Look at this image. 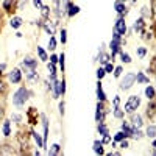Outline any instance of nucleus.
<instances>
[{
    "label": "nucleus",
    "instance_id": "nucleus-14",
    "mask_svg": "<svg viewBox=\"0 0 156 156\" xmlns=\"http://www.w3.org/2000/svg\"><path fill=\"white\" fill-rule=\"evenodd\" d=\"M147 136L148 137H155L156 136V125H150L147 128Z\"/></svg>",
    "mask_w": 156,
    "mask_h": 156
},
{
    "label": "nucleus",
    "instance_id": "nucleus-44",
    "mask_svg": "<svg viewBox=\"0 0 156 156\" xmlns=\"http://www.w3.org/2000/svg\"><path fill=\"white\" fill-rule=\"evenodd\" d=\"M13 119H14L16 122H19V120H20V116H17V114H14V116H13Z\"/></svg>",
    "mask_w": 156,
    "mask_h": 156
},
{
    "label": "nucleus",
    "instance_id": "nucleus-5",
    "mask_svg": "<svg viewBox=\"0 0 156 156\" xmlns=\"http://www.w3.org/2000/svg\"><path fill=\"white\" fill-rule=\"evenodd\" d=\"M8 77H10V81H11V83H19L20 78H22V73H20L19 69H14L13 72H10V75H8Z\"/></svg>",
    "mask_w": 156,
    "mask_h": 156
},
{
    "label": "nucleus",
    "instance_id": "nucleus-39",
    "mask_svg": "<svg viewBox=\"0 0 156 156\" xmlns=\"http://www.w3.org/2000/svg\"><path fill=\"white\" fill-rule=\"evenodd\" d=\"M50 63H58V56H56V55H52V56H50Z\"/></svg>",
    "mask_w": 156,
    "mask_h": 156
},
{
    "label": "nucleus",
    "instance_id": "nucleus-41",
    "mask_svg": "<svg viewBox=\"0 0 156 156\" xmlns=\"http://www.w3.org/2000/svg\"><path fill=\"white\" fill-rule=\"evenodd\" d=\"M120 147H122V148H128V142L126 141H122L120 142Z\"/></svg>",
    "mask_w": 156,
    "mask_h": 156
},
{
    "label": "nucleus",
    "instance_id": "nucleus-46",
    "mask_svg": "<svg viewBox=\"0 0 156 156\" xmlns=\"http://www.w3.org/2000/svg\"><path fill=\"white\" fill-rule=\"evenodd\" d=\"M10 2H11V0H5V6H6V8L10 6Z\"/></svg>",
    "mask_w": 156,
    "mask_h": 156
},
{
    "label": "nucleus",
    "instance_id": "nucleus-26",
    "mask_svg": "<svg viewBox=\"0 0 156 156\" xmlns=\"http://www.w3.org/2000/svg\"><path fill=\"white\" fill-rule=\"evenodd\" d=\"M47 67H48V72H50V75H56V69H55V64H53V63L47 64Z\"/></svg>",
    "mask_w": 156,
    "mask_h": 156
},
{
    "label": "nucleus",
    "instance_id": "nucleus-12",
    "mask_svg": "<svg viewBox=\"0 0 156 156\" xmlns=\"http://www.w3.org/2000/svg\"><path fill=\"white\" fill-rule=\"evenodd\" d=\"M20 25H22V19H20V17H13V19H11V27H13V28H19Z\"/></svg>",
    "mask_w": 156,
    "mask_h": 156
},
{
    "label": "nucleus",
    "instance_id": "nucleus-1",
    "mask_svg": "<svg viewBox=\"0 0 156 156\" xmlns=\"http://www.w3.org/2000/svg\"><path fill=\"white\" fill-rule=\"evenodd\" d=\"M27 100H28V91L25 88H20V89L16 91L14 97H13V103H14L16 106H22Z\"/></svg>",
    "mask_w": 156,
    "mask_h": 156
},
{
    "label": "nucleus",
    "instance_id": "nucleus-40",
    "mask_svg": "<svg viewBox=\"0 0 156 156\" xmlns=\"http://www.w3.org/2000/svg\"><path fill=\"white\" fill-rule=\"evenodd\" d=\"M109 141H111V137H109V134H105V136H103V144H108Z\"/></svg>",
    "mask_w": 156,
    "mask_h": 156
},
{
    "label": "nucleus",
    "instance_id": "nucleus-18",
    "mask_svg": "<svg viewBox=\"0 0 156 156\" xmlns=\"http://www.w3.org/2000/svg\"><path fill=\"white\" fill-rule=\"evenodd\" d=\"M116 11L117 13H120V14H123V13H125L126 14V8H125V5H123V3H116Z\"/></svg>",
    "mask_w": 156,
    "mask_h": 156
},
{
    "label": "nucleus",
    "instance_id": "nucleus-23",
    "mask_svg": "<svg viewBox=\"0 0 156 156\" xmlns=\"http://www.w3.org/2000/svg\"><path fill=\"white\" fill-rule=\"evenodd\" d=\"M48 48H50V50H55V48H56V39H55L53 36H50V41H48Z\"/></svg>",
    "mask_w": 156,
    "mask_h": 156
},
{
    "label": "nucleus",
    "instance_id": "nucleus-34",
    "mask_svg": "<svg viewBox=\"0 0 156 156\" xmlns=\"http://www.w3.org/2000/svg\"><path fill=\"white\" fill-rule=\"evenodd\" d=\"M105 70H106V73H112V64L106 63V66H105Z\"/></svg>",
    "mask_w": 156,
    "mask_h": 156
},
{
    "label": "nucleus",
    "instance_id": "nucleus-22",
    "mask_svg": "<svg viewBox=\"0 0 156 156\" xmlns=\"http://www.w3.org/2000/svg\"><path fill=\"white\" fill-rule=\"evenodd\" d=\"M31 134H33V137H34V141L36 142H38V147H44V141L42 139H41V137H39V134H38V133H31Z\"/></svg>",
    "mask_w": 156,
    "mask_h": 156
},
{
    "label": "nucleus",
    "instance_id": "nucleus-47",
    "mask_svg": "<svg viewBox=\"0 0 156 156\" xmlns=\"http://www.w3.org/2000/svg\"><path fill=\"white\" fill-rule=\"evenodd\" d=\"M3 89V86H2V81H0V91H2Z\"/></svg>",
    "mask_w": 156,
    "mask_h": 156
},
{
    "label": "nucleus",
    "instance_id": "nucleus-32",
    "mask_svg": "<svg viewBox=\"0 0 156 156\" xmlns=\"http://www.w3.org/2000/svg\"><path fill=\"white\" fill-rule=\"evenodd\" d=\"M64 92H66V83L59 81V94H64Z\"/></svg>",
    "mask_w": 156,
    "mask_h": 156
},
{
    "label": "nucleus",
    "instance_id": "nucleus-45",
    "mask_svg": "<svg viewBox=\"0 0 156 156\" xmlns=\"http://www.w3.org/2000/svg\"><path fill=\"white\" fill-rule=\"evenodd\" d=\"M5 67H6L5 64H0V72H2V70H5Z\"/></svg>",
    "mask_w": 156,
    "mask_h": 156
},
{
    "label": "nucleus",
    "instance_id": "nucleus-27",
    "mask_svg": "<svg viewBox=\"0 0 156 156\" xmlns=\"http://www.w3.org/2000/svg\"><path fill=\"white\" fill-rule=\"evenodd\" d=\"M105 75H106V70H105V69H102V67H100L98 70H97V78H98V80H102V78H103Z\"/></svg>",
    "mask_w": 156,
    "mask_h": 156
},
{
    "label": "nucleus",
    "instance_id": "nucleus-38",
    "mask_svg": "<svg viewBox=\"0 0 156 156\" xmlns=\"http://www.w3.org/2000/svg\"><path fill=\"white\" fill-rule=\"evenodd\" d=\"M42 8V14H44V17H47L48 16V8L47 6H41Z\"/></svg>",
    "mask_w": 156,
    "mask_h": 156
},
{
    "label": "nucleus",
    "instance_id": "nucleus-29",
    "mask_svg": "<svg viewBox=\"0 0 156 156\" xmlns=\"http://www.w3.org/2000/svg\"><path fill=\"white\" fill-rule=\"evenodd\" d=\"M125 137H126V134H125L123 131H120V133H117V134H116V137H114V139H116V141H123Z\"/></svg>",
    "mask_w": 156,
    "mask_h": 156
},
{
    "label": "nucleus",
    "instance_id": "nucleus-16",
    "mask_svg": "<svg viewBox=\"0 0 156 156\" xmlns=\"http://www.w3.org/2000/svg\"><path fill=\"white\" fill-rule=\"evenodd\" d=\"M38 55H39L41 61H47V53H45V50L42 47H38Z\"/></svg>",
    "mask_w": 156,
    "mask_h": 156
},
{
    "label": "nucleus",
    "instance_id": "nucleus-31",
    "mask_svg": "<svg viewBox=\"0 0 156 156\" xmlns=\"http://www.w3.org/2000/svg\"><path fill=\"white\" fill-rule=\"evenodd\" d=\"M58 151H59V145H58V144L52 145V150H50V155H56Z\"/></svg>",
    "mask_w": 156,
    "mask_h": 156
},
{
    "label": "nucleus",
    "instance_id": "nucleus-17",
    "mask_svg": "<svg viewBox=\"0 0 156 156\" xmlns=\"http://www.w3.org/2000/svg\"><path fill=\"white\" fill-rule=\"evenodd\" d=\"M136 80L139 81V83H147V81H148V78H147L144 73L142 72H137V75H136Z\"/></svg>",
    "mask_w": 156,
    "mask_h": 156
},
{
    "label": "nucleus",
    "instance_id": "nucleus-3",
    "mask_svg": "<svg viewBox=\"0 0 156 156\" xmlns=\"http://www.w3.org/2000/svg\"><path fill=\"white\" fill-rule=\"evenodd\" d=\"M134 81H136V75H134V73H126L125 78H123L122 83H120V89H123V91L130 89Z\"/></svg>",
    "mask_w": 156,
    "mask_h": 156
},
{
    "label": "nucleus",
    "instance_id": "nucleus-48",
    "mask_svg": "<svg viewBox=\"0 0 156 156\" xmlns=\"http://www.w3.org/2000/svg\"><path fill=\"white\" fill-rule=\"evenodd\" d=\"M0 117H2V111H0Z\"/></svg>",
    "mask_w": 156,
    "mask_h": 156
},
{
    "label": "nucleus",
    "instance_id": "nucleus-6",
    "mask_svg": "<svg viewBox=\"0 0 156 156\" xmlns=\"http://www.w3.org/2000/svg\"><path fill=\"white\" fill-rule=\"evenodd\" d=\"M95 120H97L98 123H102L105 120V112H103V106L102 103L97 105V112H95Z\"/></svg>",
    "mask_w": 156,
    "mask_h": 156
},
{
    "label": "nucleus",
    "instance_id": "nucleus-36",
    "mask_svg": "<svg viewBox=\"0 0 156 156\" xmlns=\"http://www.w3.org/2000/svg\"><path fill=\"white\" fill-rule=\"evenodd\" d=\"M33 5L36 8H41V6H42V2H41V0H33Z\"/></svg>",
    "mask_w": 156,
    "mask_h": 156
},
{
    "label": "nucleus",
    "instance_id": "nucleus-20",
    "mask_svg": "<svg viewBox=\"0 0 156 156\" xmlns=\"http://www.w3.org/2000/svg\"><path fill=\"white\" fill-rule=\"evenodd\" d=\"M98 133L100 134H108V128H106V125H105V123L102 122V123H98Z\"/></svg>",
    "mask_w": 156,
    "mask_h": 156
},
{
    "label": "nucleus",
    "instance_id": "nucleus-35",
    "mask_svg": "<svg viewBox=\"0 0 156 156\" xmlns=\"http://www.w3.org/2000/svg\"><path fill=\"white\" fill-rule=\"evenodd\" d=\"M142 16H150V11H148V8H147V6H144V8H142Z\"/></svg>",
    "mask_w": 156,
    "mask_h": 156
},
{
    "label": "nucleus",
    "instance_id": "nucleus-25",
    "mask_svg": "<svg viewBox=\"0 0 156 156\" xmlns=\"http://www.w3.org/2000/svg\"><path fill=\"white\" fill-rule=\"evenodd\" d=\"M114 109H116V111H114V117L122 119V117H123V111H120V109H119V106H114Z\"/></svg>",
    "mask_w": 156,
    "mask_h": 156
},
{
    "label": "nucleus",
    "instance_id": "nucleus-37",
    "mask_svg": "<svg viewBox=\"0 0 156 156\" xmlns=\"http://www.w3.org/2000/svg\"><path fill=\"white\" fill-rule=\"evenodd\" d=\"M122 73V67H116V72H114V77H120Z\"/></svg>",
    "mask_w": 156,
    "mask_h": 156
},
{
    "label": "nucleus",
    "instance_id": "nucleus-43",
    "mask_svg": "<svg viewBox=\"0 0 156 156\" xmlns=\"http://www.w3.org/2000/svg\"><path fill=\"white\" fill-rule=\"evenodd\" d=\"M119 102H120V98H119V97L114 98V106H119Z\"/></svg>",
    "mask_w": 156,
    "mask_h": 156
},
{
    "label": "nucleus",
    "instance_id": "nucleus-33",
    "mask_svg": "<svg viewBox=\"0 0 156 156\" xmlns=\"http://www.w3.org/2000/svg\"><path fill=\"white\" fill-rule=\"evenodd\" d=\"M145 53H147V50L144 48V47H141V48H137V55L142 58V56H145Z\"/></svg>",
    "mask_w": 156,
    "mask_h": 156
},
{
    "label": "nucleus",
    "instance_id": "nucleus-11",
    "mask_svg": "<svg viewBox=\"0 0 156 156\" xmlns=\"http://www.w3.org/2000/svg\"><path fill=\"white\" fill-rule=\"evenodd\" d=\"M67 8H69V13H67V14L69 16H75V14H78V13H80V8H78L77 5H70V3H69V5H67Z\"/></svg>",
    "mask_w": 156,
    "mask_h": 156
},
{
    "label": "nucleus",
    "instance_id": "nucleus-13",
    "mask_svg": "<svg viewBox=\"0 0 156 156\" xmlns=\"http://www.w3.org/2000/svg\"><path fill=\"white\" fill-rule=\"evenodd\" d=\"M122 131L125 133L126 136H133V131H134V128H130V126H128V123H123V125H122Z\"/></svg>",
    "mask_w": 156,
    "mask_h": 156
},
{
    "label": "nucleus",
    "instance_id": "nucleus-30",
    "mask_svg": "<svg viewBox=\"0 0 156 156\" xmlns=\"http://www.w3.org/2000/svg\"><path fill=\"white\" fill-rule=\"evenodd\" d=\"M66 34H67V31L63 28V30H61V36H59V39H61V42H63V44L66 42V39H67V36H66Z\"/></svg>",
    "mask_w": 156,
    "mask_h": 156
},
{
    "label": "nucleus",
    "instance_id": "nucleus-7",
    "mask_svg": "<svg viewBox=\"0 0 156 156\" xmlns=\"http://www.w3.org/2000/svg\"><path fill=\"white\" fill-rule=\"evenodd\" d=\"M119 45H120V41L112 39L111 42H109V48H111V56H112V58L116 56V53L119 52Z\"/></svg>",
    "mask_w": 156,
    "mask_h": 156
},
{
    "label": "nucleus",
    "instance_id": "nucleus-10",
    "mask_svg": "<svg viewBox=\"0 0 156 156\" xmlns=\"http://www.w3.org/2000/svg\"><path fill=\"white\" fill-rule=\"evenodd\" d=\"M97 98H98V102H105L106 100V97H105V92H103V89H102V84H97Z\"/></svg>",
    "mask_w": 156,
    "mask_h": 156
},
{
    "label": "nucleus",
    "instance_id": "nucleus-19",
    "mask_svg": "<svg viewBox=\"0 0 156 156\" xmlns=\"http://www.w3.org/2000/svg\"><path fill=\"white\" fill-rule=\"evenodd\" d=\"M145 95H147V98H148V100L153 98V97H155V89L151 88V86H148V88L145 89Z\"/></svg>",
    "mask_w": 156,
    "mask_h": 156
},
{
    "label": "nucleus",
    "instance_id": "nucleus-28",
    "mask_svg": "<svg viewBox=\"0 0 156 156\" xmlns=\"http://www.w3.org/2000/svg\"><path fill=\"white\" fill-rule=\"evenodd\" d=\"M64 58H66V56H64V53H61V55H59V56H58V63H59V67H61L63 70H64Z\"/></svg>",
    "mask_w": 156,
    "mask_h": 156
},
{
    "label": "nucleus",
    "instance_id": "nucleus-4",
    "mask_svg": "<svg viewBox=\"0 0 156 156\" xmlns=\"http://www.w3.org/2000/svg\"><path fill=\"white\" fill-rule=\"evenodd\" d=\"M114 30H116L117 31V33L119 34H125L126 33V25H125V20H123V19H119L117 22H116V28H114Z\"/></svg>",
    "mask_w": 156,
    "mask_h": 156
},
{
    "label": "nucleus",
    "instance_id": "nucleus-8",
    "mask_svg": "<svg viewBox=\"0 0 156 156\" xmlns=\"http://www.w3.org/2000/svg\"><path fill=\"white\" fill-rule=\"evenodd\" d=\"M131 120H133V126L134 128H141L142 126V117L139 116V114H134Z\"/></svg>",
    "mask_w": 156,
    "mask_h": 156
},
{
    "label": "nucleus",
    "instance_id": "nucleus-2",
    "mask_svg": "<svg viewBox=\"0 0 156 156\" xmlns=\"http://www.w3.org/2000/svg\"><path fill=\"white\" fill-rule=\"evenodd\" d=\"M141 105V98L137 95H131L125 103V112H134Z\"/></svg>",
    "mask_w": 156,
    "mask_h": 156
},
{
    "label": "nucleus",
    "instance_id": "nucleus-21",
    "mask_svg": "<svg viewBox=\"0 0 156 156\" xmlns=\"http://www.w3.org/2000/svg\"><path fill=\"white\" fill-rule=\"evenodd\" d=\"M3 134H5V136H10L11 134V130H10V122H5V123H3Z\"/></svg>",
    "mask_w": 156,
    "mask_h": 156
},
{
    "label": "nucleus",
    "instance_id": "nucleus-9",
    "mask_svg": "<svg viewBox=\"0 0 156 156\" xmlns=\"http://www.w3.org/2000/svg\"><path fill=\"white\" fill-rule=\"evenodd\" d=\"M94 151L97 155H103L105 151H103V142H98V141H95L94 142Z\"/></svg>",
    "mask_w": 156,
    "mask_h": 156
},
{
    "label": "nucleus",
    "instance_id": "nucleus-15",
    "mask_svg": "<svg viewBox=\"0 0 156 156\" xmlns=\"http://www.w3.org/2000/svg\"><path fill=\"white\" fill-rule=\"evenodd\" d=\"M142 28H144V19H137L134 22V30L136 31H142Z\"/></svg>",
    "mask_w": 156,
    "mask_h": 156
},
{
    "label": "nucleus",
    "instance_id": "nucleus-24",
    "mask_svg": "<svg viewBox=\"0 0 156 156\" xmlns=\"http://www.w3.org/2000/svg\"><path fill=\"white\" fill-rule=\"evenodd\" d=\"M120 58H122V61L126 63V64L131 63V58H130V55H128V53H123V52H122V53H120Z\"/></svg>",
    "mask_w": 156,
    "mask_h": 156
},
{
    "label": "nucleus",
    "instance_id": "nucleus-42",
    "mask_svg": "<svg viewBox=\"0 0 156 156\" xmlns=\"http://www.w3.org/2000/svg\"><path fill=\"white\" fill-rule=\"evenodd\" d=\"M59 112L64 114V103H59Z\"/></svg>",
    "mask_w": 156,
    "mask_h": 156
}]
</instances>
